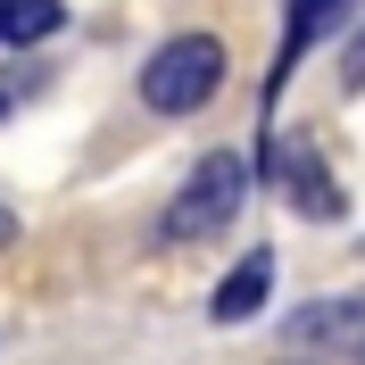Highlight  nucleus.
I'll return each mask as SVG.
<instances>
[{"mask_svg": "<svg viewBox=\"0 0 365 365\" xmlns=\"http://www.w3.org/2000/svg\"><path fill=\"white\" fill-rule=\"evenodd\" d=\"M349 9L357 0H291V25H282V50H274V67H266V100L282 108V83L299 75V58L332 34V25H349Z\"/></svg>", "mask_w": 365, "mask_h": 365, "instance_id": "nucleus-4", "label": "nucleus"}, {"mask_svg": "<svg viewBox=\"0 0 365 365\" xmlns=\"http://www.w3.org/2000/svg\"><path fill=\"white\" fill-rule=\"evenodd\" d=\"M9 108H17V91H9V83H0V116H9Z\"/></svg>", "mask_w": 365, "mask_h": 365, "instance_id": "nucleus-11", "label": "nucleus"}, {"mask_svg": "<svg viewBox=\"0 0 365 365\" xmlns=\"http://www.w3.org/2000/svg\"><path fill=\"white\" fill-rule=\"evenodd\" d=\"M216 83H225V42H216V34H175V42H158L150 67H141V100H150L158 116L207 108Z\"/></svg>", "mask_w": 365, "mask_h": 365, "instance_id": "nucleus-2", "label": "nucleus"}, {"mask_svg": "<svg viewBox=\"0 0 365 365\" xmlns=\"http://www.w3.org/2000/svg\"><path fill=\"white\" fill-rule=\"evenodd\" d=\"M266 291H274V250H250L241 266L216 282V299H207V316L216 324H250L257 307H266Z\"/></svg>", "mask_w": 365, "mask_h": 365, "instance_id": "nucleus-6", "label": "nucleus"}, {"mask_svg": "<svg viewBox=\"0 0 365 365\" xmlns=\"http://www.w3.org/2000/svg\"><path fill=\"white\" fill-rule=\"evenodd\" d=\"M58 25H67L58 0H9V50H17V42H50Z\"/></svg>", "mask_w": 365, "mask_h": 365, "instance_id": "nucleus-7", "label": "nucleus"}, {"mask_svg": "<svg viewBox=\"0 0 365 365\" xmlns=\"http://www.w3.org/2000/svg\"><path fill=\"white\" fill-rule=\"evenodd\" d=\"M0 50H9V0H0Z\"/></svg>", "mask_w": 365, "mask_h": 365, "instance_id": "nucleus-10", "label": "nucleus"}, {"mask_svg": "<svg viewBox=\"0 0 365 365\" xmlns=\"http://www.w3.org/2000/svg\"><path fill=\"white\" fill-rule=\"evenodd\" d=\"M341 83H349V91H365V34L349 42V58H341Z\"/></svg>", "mask_w": 365, "mask_h": 365, "instance_id": "nucleus-8", "label": "nucleus"}, {"mask_svg": "<svg viewBox=\"0 0 365 365\" xmlns=\"http://www.w3.org/2000/svg\"><path fill=\"white\" fill-rule=\"evenodd\" d=\"M241 200H250V166L232 158V150H207L200 166H191V182H182L175 200H166V216H158V241H216V232L241 216Z\"/></svg>", "mask_w": 365, "mask_h": 365, "instance_id": "nucleus-1", "label": "nucleus"}, {"mask_svg": "<svg viewBox=\"0 0 365 365\" xmlns=\"http://www.w3.org/2000/svg\"><path fill=\"white\" fill-rule=\"evenodd\" d=\"M282 341L291 349H357L365 341V299H307V307H291Z\"/></svg>", "mask_w": 365, "mask_h": 365, "instance_id": "nucleus-5", "label": "nucleus"}, {"mask_svg": "<svg viewBox=\"0 0 365 365\" xmlns=\"http://www.w3.org/2000/svg\"><path fill=\"white\" fill-rule=\"evenodd\" d=\"M266 175L282 182V200H291L299 216H316V225H332V216L349 207V191L332 182V166L316 158V141H307V133H291V141L266 133Z\"/></svg>", "mask_w": 365, "mask_h": 365, "instance_id": "nucleus-3", "label": "nucleus"}, {"mask_svg": "<svg viewBox=\"0 0 365 365\" xmlns=\"http://www.w3.org/2000/svg\"><path fill=\"white\" fill-rule=\"evenodd\" d=\"M9 241H17V216H9V207H0V250H9Z\"/></svg>", "mask_w": 365, "mask_h": 365, "instance_id": "nucleus-9", "label": "nucleus"}, {"mask_svg": "<svg viewBox=\"0 0 365 365\" xmlns=\"http://www.w3.org/2000/svg\"><path fill=\"white\" fill-rule=\"evenodd\" d=\"M357 365H365V341H357Z\"/></svg>", "mask_w": 365, "mask_h": 365, "instance_id": "nucleus-12", "label": "nucleus"}]
</instances>
